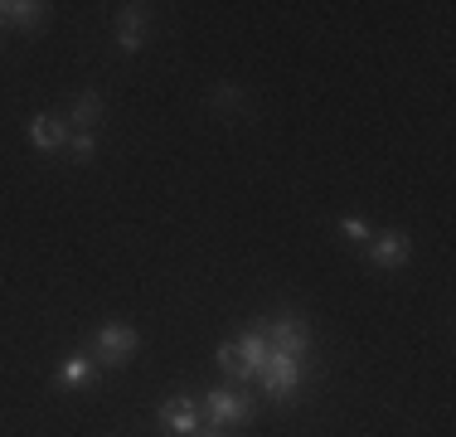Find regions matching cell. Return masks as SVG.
I'll list each match as a JSON object with an SVG mask.
<instances>
[{
	"label": "cell",
	"mask_w": 456,
	"mask_h": 437,
	"mask_svg": "<svg viewBox=\"0 0 456 437\" xmlns=\"http://www.w3.org/2000/svg\"><path fill=\"white\" fill-rule=\"evenodd\" d=\"M214 359H219V375L228 379V384H253L257 375H263V365H267V331H263V321H253L238 341H224L219 350H214Z\"/></svg>",
	"instance_id": "obj_1"
},
{
	"label": "cell",
	"mask_w": 456,
	"mask_h": 437,
	"mask_svg": "<svg viewBox=\"0 0 456 437\" xmlns=\"http://www.w3.org/2000/svg\"><path fill=\"white\" fill-rule=\"evenodd\" d=\"M263 331H267V350H277V355L306 359L311 350H316V331H311V321H306L301 311H291V306H281V311L263 316Z\"/></svg>",
	"instance_id": "obj_2"
},
{
	"label": "cell",
	"mask_w": 456,
	"mask_h": 437,
	"mask_svg": "<svg viewBox=\"0 0 456 437\" xmlns=\"http://www.w3.org/2000/svg\"><path fill=\"white\" fill-rule=\"evenodd\" d=\"M200 413H204V428H243V423H253L257 403L238 384H219V389L200 393Z\"/></svg>",
	"instance_id": "obj_3"
},
{
	"label": "cell",
	"mask_w": 456,
	"mask_h": 437,
	"mask_svg": "<svg viewBox=\"0 0 456 437\" xmlns=\"http://www.w3.org/2000/svg\"><path fill=\"white\" fill-rule=\"evenodd\" d=\"M136 345H141L136 326L107 321V326H97V331H93L88 355L97 359V369H126V365H132V355H136Z\"/></svg>",
	"instance_id": "obj_4"
},
{
	"label": "cell",
	"mask_w": 456,
	"mask_h": 437,
	"mask_svg": "<svg viewBox=\"0 0 456 437\" xmlns=\"http://www.w3.org/2000/svg\"><path fill=\"white\" fill-rule=\"evenodd\" d=\"M306 375H311V365L306 359H297V355H277V350H267V365H263V389H267V399L273 403H297V393L301 384H306Z\"/></svg>",
	"instance_id": "obj_5"
},
{
	"label": "cell",
	"mask_w": 456,
	"mask_h": 437,
	"mask_svg": "<svg viewBox=\"0 0 456 437\" xmlns=\"http://www.w3.org/2000/svg\"><path fill=\"white\" fill-rule=\"evenodd\" d=\"M364 258L374 262V268H384V272L408 268V258H412V238H408V228H374V238H369Z\"/></svg>",
	"instance_id": "obj_6"
},
{
	"label": "cell",
	"mask_w": 456,
	"mask_h": 437,
	"mask_svg": "<svg viewBox=\"0 0 456 437\" xmlns=\"http://www.w3.org/2000/svg\"><path fill=\"white\" fill-rule=\"evenodd\" d=\"M53 389H69V393H88L97 389V359L88 350H69L53 369Z\"/></svg>",
	"instance_id": "obj_7"
},
{
	"label": "cell",
	"mask_w": 456,
	"mask_h": 437,
	"mask_svg": "<svg viewBox=\"0 0 456 437\" xmlns=\"http://www.w3.org/2000/svg\"><path fill=\"white\" fill-rule=\"evenodd\" d=\"M146 29H151V10L146 5H122L112 20V39H117V54H141V44H146Z\"/></svg>",
	"instance_id": "obj_8"
},
{
	"label": "cell",
	"mask_w": 456,
	"mask_h": 437,
	"mask_svg": "<svg viewBox=\"0 0 456 437\" xmlns=\"http://www.w3.org/2000/svg\"><path fill=\"white\" fill-rule=\"evenodd\" d=\"M160 428H170L175 437H194L204 428L200 399H194V393H170V399L160 403Z\"/></svg>",
	"instance_id": "obj_9"
},
{
	"label": "cell",
	"mask_w": 456,
	"mask_h": 437,
	"mask_svg": "<svg viewBox=\"0 0 456 437\" xmlns=\"http://www.w3.org/2000/svg\"><path fill=\"white\" fill-rule=\"evenodd\" d=\"M69 136H73L69 117H59V112H35V117H29V146L45 151V156L69 151Z\"/></svg>",
	"instance_id": "obj_10"
},
{
	"label": "cell",
	"mask_w": 456,
	"mask_h": 437,
	"mask_svg": "<svg viewBox=\"0 0 456 437\" xmlns=\"http://www.w3.org/2000/svg\"><path fill=\"white\" fill-rule=\"evenodd\" d=\"M0 25L35 35V29L49 25V5L45 0H0Z\"/></svg>",
	"instance_id": "obj_11"
},
{
	"label": "cell",
	"mask_w": 456,
	"mask_h": 437,
	"mask_svg": "<svg viewBox=\"0 0 456 437\" xmlns=\"http://www.w3.org/2000/svg\"><path fill=\"white\" fill-rule=\"evenodd\" d=\"M102 112H107L102 97H97L93 87H83V93L69 103V127H73V131H93L97 122H102Z\"/></svg>",
	"instance_id": "obj_12"
},
{
	"label": "cell",
	"mask_w": 456,
	"mask_h": 437,
	"mask_svg": "<svg viewBox=\"0 0 456 437\" xmlns=\"http://www.w3.org/2000/svg\"><path fill=\"white\" fill-rule=\"evenodd\" d=\"M340 238H345L350 248H360V253H364V248H369V238H374V228H369L364 218L345 214V218H340Z\"/></svg>",
	"instance_id": "obj_13"
},
{
	"label": "cell",
	"mask_w": 456,
	"mask_h": 437,
	"mask_svg": "<svg viewBox=\"0 0 456 437\" xmlns=\"http://www.w3.org/2000/svg\"><path fill=\"white\" fill-rule=\"evenodd\" d=\"M69 156H73V166H93V156H97V136H93V131H73V136H69Z\"/></svg>",
	"instance_id": "obj_14"
},
{
	"label": "cell",
	"mask_w": 456,
	"mask_h": 437,
	"mask_svg": "<svg viewBox=\"0 0 456 437\" xmlns=\"http://www.w3.org/2000/svg\"><path fill=\"white\" fill-rule=\"evenodd\" d=\"M214 107H219V112H243V87L238 83H214Z\"/></svg>",
	"instance_id": "obj_15"
},
{
	"label": "cell",
	"mask_w": 456,
	"mask_h": 437,
	"mask_svg": "<svg viewBox=\"0 0 456 437\" xmlns=\"http://www.w3.org/2000/svg\"><path fill=\"white\" fill-rule=\"evenodd\" d=\"M194 437H233V433H228V428H200Z\"/></svg>",
	"instance_id": "obj_16"
},
{
	"label": "cell",
	"mask_w": 456,
	"mask_h": 437,
	"mask_svg": "<svg viewBox=\"0 0 456 437\" xmlns=\"http://www.w3.org/2000/svg\"><path fill=\"white\" fill-rule=\"evenodd\" d=\"M0 39H5V25H0Z\"/></svg>",
	"instance_id": "obj_17"
}]
</instances>
